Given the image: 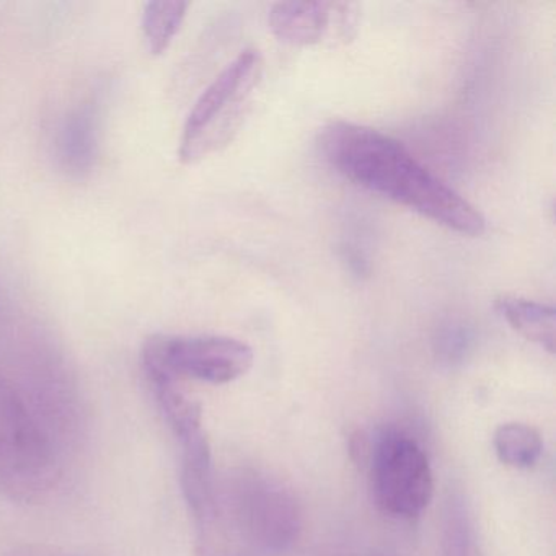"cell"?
Masks as SVG:
<instances>
[{
	"instance_id": "obj_7",
	"label": "cell",
	"mask_w": 556,
	"mask_h": 556,
	"mask_svg": "<svg viewBox=\"0 0 556 556\" xmlns=\"http://www.w3.org/2000/svg\"><path fill=\"white\" fill-rule=\"evenodd\" d=\"M359 22V5L344 2H278L269 9L271 34L291 47H314L331 40L348 43Z\"/></svg>"
},
{
	"instance_id": "obj_5",
	"label": "cell",
	"mask_w": 556,
	"mask_h": 556,
	"mask_svg": "<svg viewBox=\"0 0 556 556\" xmlns=\"http://www.w3.org/2000/svg\"><path fill=\"white\" fill-rule=\"evenodd\" d=\"M377 506L402 519L421 516L434 497V473L425 448L402 431L382 432L370 452Z\"/></svg>"
},
{
	"instance_id": "obj_8",
	"label": "cell",
	"mask_w": 556,
	"mask_h": 556,
	"mask_svg": "<svg viewBox=\"0 0 556 556\" xmlns=\"http://www.w3.org/2000/svg\"><path fill=\"white\" fill-rule=\"evenodd\" d=\"M54 155L61 170L80 178L92 172L99 155V109L86 100L71 109L54 135Z\"/></svg>"
},
{
	"instance_id": "obj_9",
	"label": "cell",
	"mask_w": 556,
	"mask_h": 556,
	"mask_svg": "<svg viewBox=\"0 0 556 556\" xmlns=\"http://www.w3.org/2000/svg\"><path fill=\"white\" fill-rule=\"evenodd\" d=\"M496 308L513 330L526 340L539 344L549 354L555 353L556 320L555 308L530 299L503 295L497 299Z\"/></svg>"
},
{
	"instance_id": "obj_10",
	"label": "cell",
	"mask_w": 556,
	"mask_h": 556,
	"mask_svg": "<svg viewBox=\"0 0 556 556\" xmlns=\"http://www.w3.org/2000/svg\"><path fill=\"white\" fill-rule=\"evenodd\" d=\"M493 445L501 464L517 470L532 468L543 452V439L539 429L519 421L497 426Z\"/></svg>"
},
{
	"instance_id": "obj_4",
	"label": "cell",
	"mask_w": 556,
	"mask_h": 556,
	"mask_svg": "<svg viewBox=\"0 0 556 556\" xmlns=\"http://www.w3.org/2000/svg\"><path fill=\"white\" fill-rule=\"evenodd\" d=\"M253 361L249 344L220 334L157 333L141 348V366L149 383L198 380L224 386L245 376Z\"/></svg>"
},
{
	"instance_id": "obj_1",
	"label": "cell",
	"mask_w": 556,
	"mask_h": 556,
	"mask_svg": "<svg viewBox=\"0 0 556 556\" xmlns=\"http://www.w3.org/2000/svg\"><path fill=\"white\" fill-rule=\"evenodd\" d=\"M318 146L325 161L357 187L462 236L478 237L486 230L483 214L399 139L356 123L333 122L321 129Z\"/></svg>"
},
{
	"instance_id": "obj_12",
	"label": "cell",
	"mask_w": 556,
	"mask_h": 556,
	"mask_svg": "<svg viewBox=\"0 0 556 556\" xmlns=\"http://www.w3.org/2000/svg\"><path fill=\"white\" fill-rule=\"evenodd\" d=\"M442 556H483L467 504L452 497L442 522Z\"/></svg>"
},
{
	"instance_id": "obj_6",
	"label": "cell",
	"mask_w": 556,
	"mask_h": 556,
	"mask_svg": "<svg viewBox=\"0 0 556 556\" xmlns=\"http://www.w3.org/2000/svg\"><path fill=\"white\" fill-rule=\"evenodd\" d=\"M233 509L247 535L269 552L294 545L302 529V514L294 494L276 478L243 471L233 481Z\"/></svg>"
},
{
	"instance_id": "obj_11",
	"label": "cell",
	"mask_w": 556,
	"mask_h": 556,
	"mask_svg": "<svg viewBox=\"0 0 556 556\" xmlns=\"http://www.w3.org/2000/svg\"><path fill=\"white\" fill-rule=\"evenodd\" d=\"M188 2H149L141 17L142 37L152 56H161L174 43L184 27Z\"/></svg>"
},
{
	"instance_id": "obj_3",
	"label": "cell",
	"mask_w": 556,
	"mask_h": 556,
	"mask_svg": "<svg viewBox=\"0 0 556 556\" xmlns=\"http://www.w3.org/2000/svg\"><path fill=\"white\" fill-rule=\"evenodd\" d=\"M58 477L60 468L50 439L0 369V490L28 503L45 496Z\"/></svg>"
},
{
	"instance_id": "obj_13",
	"label": "cell",
	"mask_w": 556,
	"mask_h": 556,
	"mask_svg": "<svg viewBox=\"0 0 556 556\" xmlns=\"http://www.w3.org/2000/svg\"><path fill=\"white\" fill-rule=\"evenodd\" d=\"M471 344H473V330L462 321H448L442 325L435 334V356L445 366H455L467 357Z\"/></svg>"
},
{
	"instance_id": "obj_2",
	"label": "cell",
	"mask_w": 556,
	"mask_h": 556,
	"mask_svg": "<svg viewBox=\"0 0 556 556\" xmlns=\"http://www.w3.org/2000/svg\"><path fill=\"white\" fill-rule=\"evenodd\" d=\"M263 76L258 51L243 50L206 87L188 113L178 157L193 165L226 148L239 132Z\"/></svg>"
}]
</instances>
